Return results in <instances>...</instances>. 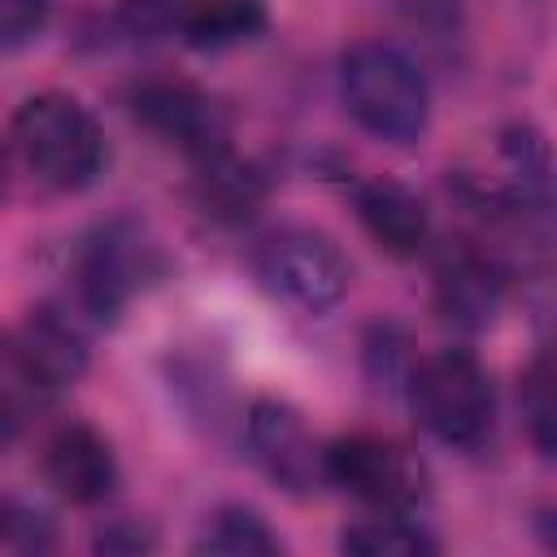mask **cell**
<instances>
[{
  "mask_svg": "<svg viewBox=\"0 0 557 557\" xmlns=\"http://www.w3.org/2000/svg\"><path fill=\"white\" fill-rule=\"evenodd\" d=\"M9 152L48 191H83L104 165V131L70 91H35L9 117Z\"/></svg>",
  "mask_w": 557,
  "mask_h": 557,
  "instance_id": "obj_1",
  "label": "cell"
},
{
  "mask_svg": "<svg viewBox=\"0 0 557 557\" xmlns=\"http://www.w3.org/2000/svg\"><path fill=\"white\" fill-rule=\"evenodd\" d=\"M339 100L366 135L396 148L418 144L431 126V83L422 65L387 39H361L339 57Z\"/></svg>",
  "mask_w": 557,
  "mask_h": 557,
  "instance_id": "obj_2",
  "label": "cell"
},
{
  "mask_svg": "<svg viewBox=\"0 0 557 557\" xmlns=\"http://www.w3.org/2000/svg\"><path fill=\"white\" fill-rule=\"evenodd\" d=\"M87 370L83 331L52 305L22 313L4 344V426L9 435L26 413L70 392Z\"/></svg>",
  "mask_w": 557,
  "mask_h": 557,
  "instance_id": "obj_3",
  "label": "cell"
},
{
  "mask_svg": "<svg viewBox=\"0 0 557 557\" xmlns=\"http://www.w3.org/2000/svg\"><path fill=\"white\" fill-rule=\"evenodd\" d=\"M409 409L426 435L448 448H479L496 426V387L466 348H440L409 374Z\"/></svg>",
  "mask_w": 557,
  "mask_h": 557,
  "instance_id": "obj_4",
  "label": "cell"
},
{
  "mask_svg": "<svg viewBox=\"0 0 557 557\" xmlns=\"http://www.w3.org/2000/svg\"><path fill=\"white\" fill-rule=\"evenodd\" d=\"M252 270H257V283L274 300L300 313L335 309L352 283V265L339 252V244L313 226H283L265 235L252 257Z\"/></svg>",
  "mask_w": 557,
  "mask_h": 557,
  "instance_id": "obj_5",
  "label": "cell"
},
{
  "mask_svg": "<svg viewBox=\"0 0 557 557\" xmlns=\"http://www.w3.org/2000/svg\"><path fill=\"white\" fill-rule=\"evenodd\" d=\"M322 470H326V483H335L339 492L357 496L370 509L413 513L431 487L418 453H409L400 440H387L374 431H352V435L331 440Z\"/></svg>",
  "mask_w": 557,
  "mask_h": 557,
  "instance_id": "obj_6",
  "label": "cell"
},
{
  "mask_svg": "<svg viewBox=\"0 0 557 557\" xmlns=\"http://www.w3.org/2000/svg\"><path fill=\"white\" fill-rule=\"evenodd\" d=\"M131 117L152 139L178 148L187 161H205L231 148L226 109L187 78H144L131 91Z\"/></svg>",
  "mask_w": 557,
  "mask_h": 557,
  "instance_id": "obj_7",
  "label": "cell"
},
{
  "mask_svg": "<svg viewBox=\"0 0 557 557\" xmlns=\"http://www.w3.org/2000/svg\"><path fill=\"white\" fill-rule=\"evenodd\" d=\"M152 274V244L131 222L96 226L74 252V296L96 322H117Z\"/></svg>",
  "mask_w": 557,
  "mask_h": 557,
  "instance_id": "obj_8",
  "label": "cell"
},
{
  "mask_svg": "<svg viewBox=\"0 0 557 557\" xmlns=\"http://www.w3.org/2000/svg\"><path fill=\"white\" fill-rule=\"evenodd\" d=\"M244 435H248V453L261 466V474L270 483H278L283 492L305 496L326 479V470H322L326 444L313 440V431L296 405H287L278 396H257L248 405Z\"/></svg>",
  "mask_w": 557,
  "mask_h": 557,
  "instance_id": "obj_9",
  "label": "cell"
},
{
  "mask_svg": "<svg viewBox=\"0 0 557 557\" xmlns=\"http://www.w3.org/2000/svg\"><path fill=\"white\" fill-rule=\"evenodd\" d=\"M44 483L70 505H100L117 487L113 444L91 422H61L39 444Z\"/></svg>",
  "mask_w": 557,
  "mask_h": 557,
  "instance_id": "obj_10",
  "label": "cell"
},
{
  "mask_svg": "<svg viewBox=\"0 0 557 557\" xmlns=\"http://www.w3.org/2000/svg\"><path fill=\"white\" fill-rule=\"evenodd\" d=\"M431 292H435V309L448 326L487 331L505 305V274L487 252H479L470 244H448L435 257Z\"/></svg>",
  "mask_w": 557,
  "mask_h": 557,
  "instance_id": "obj_11",
  "label": "cell"
},
{
  "mask_svg": "<svg viewBox=\"0 0 557 557\" xmlns=\"http://www.w3.org/2000/svg\"><path fill=\"white\" fill-rule=\"evenodd\" d=\"M352 209L370 244L396 261H409L431 244V213L422 196L396 178H361L352 187Z\"/></svg>",
  "mask_w": 557,
  "mask_h": 557,
  "instance_id": "obj_12",
  "label": "cell"
},
{
  "mask_svg": "<svg viewBox=\"0 0 557 557\" xmlns=\"http://www.w3.org/2000/svg\"><path fill=\"white\" fill-rule=\"evenodd\" d=\"M196 174H191V200L205 218L213 222H226V226H239L248 222L261 205H265V174L257 161L248 157H235L231 148L226 152H213L205 161H191Z\"/></svg>",
  "mask_w": 557,
  "mask_h": 557,
  "instance_id": "obj_13",
  "label": "cell"
},
{
  "mask_svg": "<svg viewBox=\"0 0 557 557\" xmlns=\"http://www.w3.org/2000/svg\"><path fill=\"white\" fill-rule=\"evenodd\" d=\"M270 26L265 0H187L178 39L196 52H226Z\"/></svg>",
  "mask_w": 557,
  "mask_h": 557,
  "instance_id": "obj_14",
  "label": "cell"
},
{
  "mask_svg": "<svg viewBox=\"0 0 557 557\" xmlns=\"http://www.w3.org/2000/svg\"><path fill=\"white\" fill-rule=\"evenodd\" d=\"M339 548L357 557H422L435 553V535L413 522L405 509H379L374 518H357L352 527L339 531Z\"/></svg>",
  "mask_w": 557,
  "mask_h": 557,
  "instance_id": "obj_15",
  "label": "cell"
},
{
  "mask_svg": "<svg viewBox=\"0 0 557 557\" xmlns=\"http://www.w3.org/2000/svg\"><path fill=\"white\" fill-rule=\"evenodd\" d=\"M209 557H278L283 540L270 531V522L248 505H222L209 513L200 540L191 544Z\"/></svg>",
  "mask_w": 557,
  "mask_h": 557,
  "instance_id": "obj_16",
  "label": "cell"
},
{
  "mask_svg": "<svg viewBox=\"0 0 557 557\" xmlns=\"http://www.w3.org/2000/svg\"><path fill=\"white\" fill-rule=\"evenodd\" d=\"M518 409L540 457L557 461V344L540 348L518 379Z\"/></svg>",
  "mask_w": 557,
  "mask_h": 557,
  "instance_id": "obj_17",
  "label": "cell"
},
{
  "mask_svg": "<svg viewBox=\"0 0 557 557\" xmlns=\"http://www.w3.org/2000/svg\"><path fill=\"white\" fill-rule=\"evenodd\" d=\"M52 540H57V531H52V518H48L44 509L22 505L17 496L4 500V513H0V544H4L9 553H26V557H30V553H48Z\"/></svg>",
  "mask_w": 557,
  "mask_h": 557,
  "instance_id": "obj_18",
  "label": "cell"
},
{
  "mask_svg": "<svg viewBox=\"0 0 557 557\" xmlns=\"http://www.w3.org/2000/svg\"><path fill=\"white\" fill-rule=\"evenodd\" d=\"M187 0H122V26L135 39H161L178 35Z\"/></svg>",
  "mask_w": 557,
  "mask_h": 557,
  "instance_id": "obj_19",
  "label": "cell"
},
{
  "mask_svg": "<svg viewBox=\"0 0 557 557\" xmlns=\"http://www.w3.org/2000/svg\"><path fill=\"white\" fill-rule=\"evenodd\" d=\"M57 0H0V44L4 52H17L26 44L39 39V30L48 26Z\"/></svg>",
  "mask_w": 557,
  "mask_h": 557,
  "instance_id": "obj_20",
  "label": "cell"
},
{
  "mask_svg": "<svg viewBox=\"0 0 557 557\" xmlns=\"http://www.w3.org/2000/svg\"><path fill=\"white\" fill-rule=\"evenodd\" d=\"M152 544H157V535H152L148 527L131 522V518H113V522H104V527L96 531V540H91L96 553H148Z\"/></svg>",
  "mask_w": 557,
  "mask_h": 557,
  "instance_id": "obj_21",
  "label": "cell"
},
{
  "mask_svg": "<svg viewBox=\"0 0 557 557\" xmlns=\"http://www.w3.org/2000/svg\"><path fill=\"white\" fill-rule=\"evenodd\" d=\"M535 531H540V540H544L548 548H557V509H544V513L535 518Z\"/></svg>",
  "mask_w": 557,
  "mask_h": 557,
  "instance_id": "obj_22",
  "label": "cell"
}]
</instances>
